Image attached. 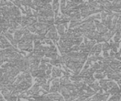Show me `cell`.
<instances>
[{
  "label": "cell",
  "instance_id": "obj_1",
  "mask_svg": "<svg viewBox=\"0 0 121 101\" xmlns=\"http://www.w3.org/2000/svg\"><path fill=\"white\" fill-rule=\"evenodd\" d=\"M106 76H107L108 80H109L119 81V80H121V73L117 72V71H112L109 74H107Z\"/></svg>",
  "mask_w": 121,
  "mask_h": 101
},
{
  "label": "cell",
  "instance_id": "obj_2",
  "mask_svg": "<svg viewBox=\"0 0 121 101\" xmlns=\"http://www.w3.org/2000/svg\"><path fill=\"white\" fill-rule=\"evenodd\" d=\"M101 50H102V48H101V43H97L93 46L92 49H91L90 54H91V56H93V55H95V53H99H99L101 52Z\"/></svg>",
  "mask_w": 121,
  "mask_h": 101
},
{
  "label": "cell",
  "instance_id": "obj_3",
  "mask_svg": "<svg viewBox=\"0 0 121 101\" xmlns=\"http://www.w3.org/2000/svg\"><path fill=\"white\" fill-rule=\"evenodd\" d=\"M96 29H97V32H99L100 35H104V34H105L106 32H109V29H108L106 27H104L103 24H101V22L98 26H96Z\"/></svg>",
  "mask_w": 121,
  "mask_h": 101
},
{
  "label": "cell",
  "instance_id": "obj_4",
  "mask_svg": "<svg viewBox=\"0 0 121 101\" xmlns=\"http://www.w3.org/2000/svg\"><path fill=\"white\" fill-rule=\"evenodd\" d=\"M22 36H23V31H22V28L20 29V30H17L15 32H14L13 40L18 42L19 41H20V39L22 37Z\"/></svg>",
  "mask_w": 121,
  "mask_h": 101
},
{
  "label": "cell",
  "instance_id": "obj_5",
  "mask_svg": "<svg viewBox=\"0 0 121 101\" xmlns=\"http://www.w3.org/2000/svg\"><path fill=\"white\" fill-rule=\"evenodd\" d=\"M59 81H60V85H67V84H71V80H70V77H67V76H62L59 79Z\"/></svg>",
  "mask_w": 121,
  "mask_h": 101
},
{
  "label": "cell",
  "instance_id": "obj_6",
  "mask_svg": "<svg viewBox=\"0 0 121 101\" xmlns=\"http://www.w3.org/2000/svg\"><path fill=\"white\" fill-rule=\"evenodd\" d=\"M109 41H110V43H109L110 50H112L113 52L116 53V52H117L118 49H119L120 43H118V42H114V41H113V40H109Z\"/></svg>",
  "mask_w": 121,
  "mask_h": 101
},
{
  "label": "cell",
  "instance_id": "obj_7",
  "mask_svg": "<svg viewBox=\"0 0 121 101\" xmlns=\"http://www.w3.org/2000/svg\"><path fill=\"white\" fill-rule=\"evenodd\" d=\"M107 93H109V94H112V95H114V94H116L121 93V90H120V89H119V86H118V84H115V85L113 86L111 89H109Z\"/></svg>",
  "mask_w": 121,
  "mask_h": 101
},
{
  "label": "cell",
  "instance_id": "obj_8",
  "mask_svg": "<svg viewBox=\"0 0 121 101\" xmlns=\"http://www.w3.org/2000/svg\"><path fill=\"white\" fill-rule=\"evenodd\" d=\"M109 80H105V79H103V80H100L99 81V84L100 86V88L103 89V91L104 92H108V87H107V83Z\"/></svg>",
  "mask_w": 121,
  "mask_h": 101
},
{
  "label": "cell",
  "instance_id": "obj_9",
  "mask_svg": "<svg viewBox=\"0 0 121 101\" xmlns=\"http://www.w3.org/2000/svg\"><path fill=\"white\" fill-rule=\"evenodd\" d=\"M52 10L54 11V13H55V17L58 14V10H59V8H60V3L58 2V1H53L52 2Z\"/></svg>",
  "mask_w": 121,
  "mask_h": 101
},
{
  "label": "cell",
  "instance_id": "obj_10",
  "mask_svg": "<svg viewBox=\"0 0 121 101\" xmlns=\"http://www.w3.org/2000/svg\"><path fill=\"white\" fill-rule=\"evenodd\" d=\"M56 32H57V34H58L59 36H63L65 33H66V29H65V27H64V25H57L56 27Z\"/></svg>",
  "mask_w": 121,
  "mask_h": 101
},
{
  "label": "cell",
  "instance_id": "obj_11",
  "mask_svg": "<svg viewBox=\"0 0 121 101\" xmlns=\"http://www.w3.org/2000/svg\"><path fill=\"white\" fill-rule=\"evenodd\" d=\"M83 81H84L86 84H87V85H90V84H91L92 83H94L95 81V79L93 76H86V77H84V79H83Z\"/></svg>",
  "mask_w": 121,
  "mask_h": 101
},
{
  "label": "cell",
  "instance_id": "obj_12",
  "mask_svg": "<svg viewBox=\"0 0 121 101\" xmlns=\"http://www.w3.org/2000/svg\"><path fill=\"white\" fill-rule=\"evenodd\" d=\"M81 24H82L81 21H80V22H77V21H71V22H70L69 28L68 29H74V28H76V27H79Z\"/></svg>",
  "mask_w": 121,
  "mask_h": 101
},
{
  "label": "cell",
  "instance_id": "obj_13",
  "mask_svg": "<svg viewBox=\"0 0 121 101\" xmlns=\"http://www.w3.org/2000/svg\"><path fill=\"white\" fill-rule=\"evenodd\" d=\"M89 86H90V87H91V89H92L93 90H94L95 93L99 92V91L101 89L100 86H99V82H97V81H95L94 83H92L91 84H90Z\"/></svg>",
  "mask_w": 121,
  "mask_h": 101
},
{
  "label": "cell",
  "instance_id": "obj_14",
  "mask_svg": "<svg viewBox=\"0 0 121 101\" xmlns=\"http://www.w3.org/2000/svg\"><path fill=\"white\" fill-rule=\"evenodd\" d=\"M2 95H3V97H4V99L8 100L11 96V92L9 90V89H7L6 88H4V89L2 90Z\"/></svg>",
  "mask_w": 121,
  "mask_h": 101
},
{
  "label": "cell",
  "instance_id": "obj_15",
  "mask_svg": "<svg viewBox=\"0 0 121 101\" xmlns=\"http://www.w3.org/2000/svg\"><path fill=\"white\" fill-rule=\"evenodd\" d=\"M107 76V75L105 74L104 72H103V73H95L94 74V78L95 80H103V79H104V77Z\"/></svg>",
  "mask_w": 121,
  "mask_h": 101
},
{
  "label": "cell",
  "instance_id": "obj_16",
  "mask_svg": "<svg viewBox=\"0 0 121 101\" xmlns=\"http://www.w3.org/2000/svg\"><path fill=\"white\" fill-rule=\"evenodd\" d=\"M32 53H33V55L35 56V57L37 58V60H39V61H41V60L45 56V53H43L42 51H37V52H33V51H32Z\"/></svg>",
  "mask_w": 121,
  "mask_h": 101
},
{
  "label": "cell",
  "instance_id": "obj_17",
  "mask_svg": "<svg viewBox=\"0 0 121 101\" xmlns=\"http://www.w3.org/2000/svg\"><path fill=\"white\" fill-rule=\"evenodd\" d=\"M37 22V20L36 18L32 17H28L27 18V26H34Z\"/></svg>",
  "mask_w": 121,
  "mask_h": 101
},
{
  "label": "cell",
  "instance_id": "obj_18",
  "mask_svg": "<svg viewBox=\"0 0 121 101\" xmlns=\"http://www.w3.org/2000/svg\"><path fill=\"white\" fill-rule=\"evenodd\" d=\"M109 66L111 68V70H112V71H117V72H119V66H120V65L114 64V63H112V62H111L110 64L109 65Z\"/></svg>",
  "mask_w": 121,
  "mask_h": 101
},
{
  "label": "cell",
  "instance_id": "obj_19",
  "mask_svg": "<svg viewBox=\"0 0 121 101\" xmlns=\"http://www.w3.org/2000/svg\"><path fill=\"white\" fill-rule=\"evenodd\" d=\"M101 48H102L103 51H109V50H110V46L108 42H103L101 44Z\"/></svg>",
  "mask_w": 121,
  "mask_h": 101
},
{
  "label": "cell",
  "instance_id": "obj_20",
  "mask_svg": "<svg viewBox=\"0 0 121 101\" xmlns=\"http://www.w3.org/2000/svg\"><path fill=\"white\" fill-rule=\"evenodd\" d=\"M83 39H84V37H83L75 38V40L73 41V44H74V45H76V46H80L81 43H82Z\"/></svg>",
  "mask_w": 121,
  "mask_h": 101
},
{
  "label": "cell",
  "instance_id": "obj_21",
  "mask_svg": "<svg viewBox=\"0 0 121 101\" xmlns=\"http://www.w3.org/2000/svg\"><path fill=\"white\" fill-rule=\"evenodd\" d=\"M49 85H50V81L47 80V82L46 83V84H42V85L41 86V87H42V89H44V90L47 91V92L48 93L49 92V89H50V87H49Z\"/></svg>",
  "mask_w": 121,
  "mask_h": 101
},
{
  "label": "cell",
  "instance_id": "obj_22",
  "mask_svg": "<svg viewBox=\"0 0 121 101\" xmlns=\"http://www.w3.org/2000/svg\"><path fill=\"white\" fill-rule=\"evenodd\" d=\"M32 4V1L31 0H23L21 1V5L24 6V7H30Z\"/></svg>",
  "mask_w": 121,
  "mask_h": 101
},
{
  "label": "cell",
  "instance_id": "obj_23",
  "mask_svg": "<svg viewBox=\"0 0 121 101\" xmlns=\"http://www.w3.org/2000/svg\"><path fill=\"white\" fill-rule=\"evenodd\" d=\"M52 85L55 86V87H56V88H59V86H60V81H59L58 78H56V79L52 80Z\"/></svg>",
  "mask_w": 121,
  "mask_h": 101
},
{
  "label": "cell",
  "instance_id": "obj_24",
  "mask_svg": "<svg viewBox=\"0 0 121 101\" xmlns=\"http://www.w3.org/2000/svg\"><path fill=\"white\" fill-rule=\"evenodd\" d=\"M3 35H4V37L7 38V40L9 41V42H13V35L12 34H10V33H9V32H5V33H4Z\"/></svg>",
  "mask_w": 121,
  "mask_h": 101
},
{
  "label": "cell",
  "instance_id": "obj_25",
  "mask_svg": "<svg viewBox=\"0 0 121 101\" xmlns=\"http://www.w3.org/2000/svg\"><path fill=\"white\" fill-rule=\"evenodd\" d=\"M47 65H48V64H45V63H40V65H39V70H40V71H47Z\"/></svg>",
  "mask_w": 121,
  "mask_h": 101
},
{
  "label": "cell",
  "instance_id": "obj_26",
  "mask_svg": "<svg viewBox=\"0 0 121 101\" xmlns=\"http://www.w3.org/2000/svg\"><path fill=\"white\" fill-rule=\"evenodd\" d=\"M66 1L65 0H62V1H60V11H63L66 9Z\"/></svg>",
  "mask_w": 121,
  "mask_h": 101
},
{
  "label": "cell",
  "instance_id": "obj_27",
  "mask_svg": "<svg viewBox=\"0 0 121 101\" xmlns=\"http://www.w3.org/2000/svg\"><path fill=\"white\" fill-rule=\"evenodd\" d=\"M115 81L114 80H109L107 83V87H108V90H109V89H111V88L113 87L114 85H115Z\"/></svg>",
  "mask_w": 121,
  "mask_h": 101
},
{
  "label": "cell",
  "instance_id": "obj_28",
  "mask_svg": "<svg viewBox=\"0 0 121 101\" xmlns=\"http://www.w3.org/2000/svg\"><path fill=\"white\" fill-rule=\"evenodd\" d=\"M91 100V98H86L85 96H81V97H78L76 99V101H90Z\"/></svg>",
  "mask_w": 121,
  "mask_h": 101
},
{
  "label": "cell",
  "instance_id": "obj_29",
  "mask_svg": "<svg viewBox=\"0 0 121 101\" xmlns=\"http://www.w3.org/2000/svg\"><path fill=\"white\" fill-rule=\"evenodd\" d=\"M49 50H50V52H52V53H56L57 52L56 47L55 46L54 44L52 46H49Z\"/></svg>",
  "mask_w": 121,
  "mask_h": 101
},
{
  "label": "cell",
  "instance_id": "obj_30",
  "mask_svg": "<svg viewBox=\"0 0 121 101\" xmlns=\"http://www.w3.org/2000/svg\"><path fill=\"white\" fill-rule=\"evenodd\" d=\"M58 92V88L55 87V86H51L50 89H49V94H52V93H56Z\"/></svg>",
  "mask_w": 121,
  "mask_h": 101
},
{
  "label": "cell",
  "instance_id": "obj_31",
  "mask_svg": "<svg viewBox=\"0 0 121 101\" xmlns=\"http://www.w3.org/2000/svg\"><path fill=\"white\" fill-rule=\"evenodd\" d=\"M71 51H74V52H79V51H80V46H79L74 45L71 48Z\"/></svg>",
  "mask_w": 121,
  "mask_h": 101
},
{
  "label": "cell",
  "instance_id": "obj_32",
  "mask_svg": "<svg viewBox=\"0 0 121 101\" xmlns=\"http://www.w3.org/2000/svg\"><path fill=\"white\" fill-rule=\"evenodd\" d=\"M48 32H51V33H55V32H56V26L55 25L51 26L48 29Z\"/></svg>",
  "mask_w": 121,
  "mask_h": 101
},
{
  "label": "cell",
  "instance_id": "obj_33",
  "mask_svg": "<svg viewBox=\"0 0 121 101\" xmlns=\"http://www.w3.org/2000/svg\"><path fill=\"white\" fill-rule=\"evenodd\" d=\"M26 28H27V30H28L30 32H33V33H34V32H37V31H36L35 27H34V26H27V27H26Z\"/></svg>",
  "mask_w": 121,
  "mask_h": 101
},
{
  "label": "cell",
  "instance_id": "obj_34",
  "mask_svg": "<svg viewBox=\"0 0 121 101\" xmlns=\"http://www.w3.org/2000/svg\"><path fill=\"white\" fill-rule=\"evenodd\" d=\"M50 60L47 57H43L42 60H41V63H45V64H49L50 63Z\"/></svg>",
  "mask_w": 121,
  "mask_h": 101
},
{
  "label": "cell",
  "instance_id": "obj_35",
  "mask_svg": "<svg viewBox=\"0 0 121 101\" xmlns=\"http://www.w3.org/2000/svg\"><path fill=\"white\" fill-rule=\"evenodd\" d=\"M107 16H108V14L106 13H104V12H101L100 13V18L102 19V20H104V19H106Z\"/></svg>",
  "mask_w": 121,
  "mask_h": 101
},
{
  "label": "cell",
  "instance_id": "obj_36",
  "mask_svg": "<svg viewBox=\"0 0 121 101\" xmlns=\"http://www.w3.org/2000/svg\"><path fill=\"white\" fill-rule=\"evenodd\" d=\"M44 42H45V44H47V45H50V46L53 45V42H52V40H50V39H46L45 38Z\"/></svg>",
  "mask_w": 121,
  "mask_h": 101
},
{
  "label": "cell",
  "instance_id": "obj_37",
  "mask_svg": "<svg viewBox=\"0 0 121 101\" xmlns=\"http://www.w3.org/2000/svg\"><path fill=\"white\" fill-rule=\"evenodd\" d=\"M114 58H115L116 60H118V61H121V56H120V54H119V52H116L115 54H114Z\"/></svg>",
  "mask_w": 121,
  "mask_h": 101
},
{
  "label": "cell",
  "instance_id": "obj_38",
  "mask_svg": "<svg viewBox=\"0 0 121 101\" xmlns=\"http://www.w3.org/2000/svg\"><path fill=\"white\" fill-rule=\"evenodd\" d=\"M109 51H104V52H103V56H102L103 58H107V57H109Z\"/></svg>",
  "mask_w": 121,
  "mask_h": 101
}]
</instances>
